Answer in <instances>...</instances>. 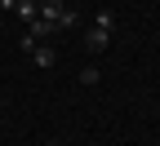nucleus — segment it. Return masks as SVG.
<instances>
[{
  "label": "nucleus",
  "instance_id": "obj_1",
  "mask_svg": "<svg viewBox=\"0 0 160 146\" xmlns=\"http://www.w3.org/2000/svg\"><path fill=\"white\" fill-rule=\"evenodd\" d=\"M36 5H40V18H45V22L58 31V22H62V13H67V9H62V0H36Z\"/></svg>",
  "mask_w": 160,
  "mask_h": 146
},
{
  "label": "nucleus",
  "instance_id": "obj_2",
  "mask_svg": "<svg viewBox=\"0 0 160 146\" xmlns=\"http://www.w3.org/2000/svg\"><path fill=\"white\" fill-rule=\"evenodd\" d=\"M107 45H111V31H98V27H89V35H85V49H89V53H102Z\"/></svg>",
  "mask_w": 160,
  "mask_h": 146
},
{
  "label": "nucleus",
  "instance_id": "obj_3",
  "mask_svg": "<svg viewBox=\"0 0 160 146\" xmlns=\"http://www.w3.org/2000/svg\"><path fill=\"white\" fill-rule=\"evenodd\" d=\"M31 62H36V67H53V62H58V53H53V45H45V40H40V45L31 49Z\"/></svg>",
  "mask_w": 160,
  "mask_h": 146
},
{
  "label": "nucleus",
  "instance_id": "obj_4",
  "mask_svg": "<svg viewBox=\"0 0 160 146\" xmlns=\"http://www.w3.org/2000/svg\"><path fill=\"white\" fill-rule=\"evenodd\" d=\"M13 13L22 18V22H36V18H40V5H36V0H18V5H13Z\"/></svg>",
  "mask_w": 160,
  "mask_h": 146
},
{
  "label": "nucleus",
  "instance_id": "obj_5",
  "mask_svg": "<svg viewBox=\"0 0 160 146\" xmlns=\"http://www.w3.org/2000/svg\"><path fill=\"white\" fill-rule=\"evenodd\" d=\"M27 35H36V40H45V35H53V27L45 22V18H36V22H27Z\"/></svg>",
  "mask_w": 160,
  "mask_h": 146
},
{
  "label": "nucleus",
  "instance_id": "obj_6",
  "mask_svg": "<svg viewBox=\"0 0 160 146\" xmlns=\"http://www.w3.org/2000/svg\"><path fill=\"white\" fill-rule=\"evenodd\" d=\"M93 27H98V31H116V13H111V9H102V13L93 18Z\"/></svg>",
  "mask_w": 160,
  "mask_h": 146
},
{
  "label": "nucleus",
  "instance_id": "obj_7",
  "mask_svg": "<svg viewBox=\"0 0 160 146\" xmlns=\"http://www.w3.org/2000/svg\"><path fill=\"white\" fill-rule=\"evenodd\" d=\"M98 80H102V71H98V67H85V71H80V84H98Z\"/></svg>",
  "mask_w": 160,
  "mask_h": 146
},
{
  "label": "nucleus",
  "instance_id": "obj_8",
  "mask_svg": "<svg viewBox=\"0 0 160 146\" xmlns=\"http://www.w3.org/2000/svg\"><path fill=\"white\" fill-rule=\"evenodd\" d=\"M49 146H62V142H49Z\"/></svg>",
  "mask_w": 160,
  "mask_h": 146
}]
</instances>
